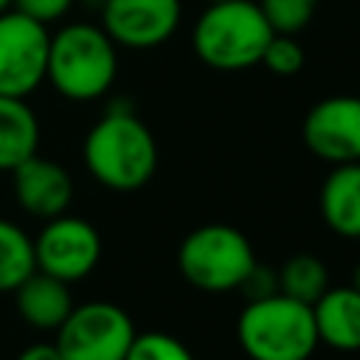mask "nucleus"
Here are the masks:
<instances>
[{"label":"nucleus","mask_w":360,"mask_h":360,"mask_svg":"<svg viewBox=\"0 0 360 360\" xmlns=\"http://www.w3.org/2000/svg\"><path fill=\"white\" fill-rule=\"evenodd\" d=\"M87 172L112 191H135L146 186L158 169V143L149 127L132 107H110L87 132L84 146Z\"/></svg>","instance_id":"nucleus-1"},{"label":"nucleus","mask_w":360,"mask_h":360,"mask_svg":"<svg viewBox=\"0 0 360 360\" xmlns=\"http://www.w3.org/2000/svg\"><path fill=\"white\" fill-rule=\"evenodd\" d=\"M118 73V45L101 25L70 22L51 34L45 82L70 101L101 98Z\"/></svg>","instance_id":"nucleus-2"},{"label":"nucleus","mask_w":360,"mask_h":360,"mask_svg":"<svg viewBox=\"0 0 360 360\" xmlns=\"http://www.w3.org/2000/svg\"><path fill=\"white\" fill-rule=\"evenodd\" d=\"M276 31L256 0L208 3L191 28L194 56L214 70H245L262 62Z\"/></svg>","instance_id":"nucleus-3"},{"label":"nucleus","mask_w":360,"mask_h":360,"mask_svg":"<svg viewBox=\"0 0 360 360\" xmlns=\"http://www.w3.org/2000/svg\"><path fill=\"white\" fill-rule=\"evenodd\" d=\"M236 340L250 360H309L321 343L312 307L281 292L248 301L236 321Z\"/></svg>","instance_id":"nucleus-4"},{"label":"nucleus","mask_w":360,"mask_h":360,"mask_svg":"<svg viewBox=\"0 0 360 360\" xmlns=\"http://www.w3.org/2000/svg\"><path fill=\"white\" fill-rule=\"evenodd\" d=\"M177 267L188 284L205 292L239 290L242 281L256 267V253L250 239L222 222L194 228L177 250Z\"/></svg>","instance_id":"nucleus-5"},{"label":"nucleus","mask_w":360,"mask_h":360,"mask_svg":"<svg viewBox=\"0 0 360 360\" xmlns=\"http://www.w3.org/2000/svg\"><path fill=\"white\" fill-rule=\"evenodd\" d=\"M132 318L110 301H87L68 312L56 329L62 360H124L135 340Z\"/></svg>","instance_id":"nucleus-6"},{"label":"nucleus","mask_w":360,"mask_h":360,"mask_svg":"<svg viewBox=\"0 0 360 360\" xmlns=\"http://www.w3.org/2000/svg\"><path fill=\"white\" fill-rule=\"evenodd\" d=\"M48 25L17 8L0 14V96L28 98L48 70Z\"/></svg>","instance_id":"nucleus-7"},{"label":"nucleus","mask_w":360,"mask_h":360,"mask_svg":"<svg viewBox=\"0 0 360 360\" xmlns=\"http://www.w3.org/2000/svg\"><path fill=\"white\" fill-rule=\"evenodd\" d=\"M34 259L37 270L70 284L96 270L101 259V236L87 219L59 214L51 217L34 239Z\"/></svg>","instance_id":"nucleus-8"},{"label":"nucleus","mask_w":360,"mask_h":360,"mask_svg":"<svg viewBox=\"0 0 360 360\" xmlns=\"http://www.w3.org/2000/svg\"><path fill=\"white\" fill-rule=\"evenodd\" d=\"M301 138L315 158L332 166L360 160V96H329L312 104Z\"/></svg>","instance_id":"nucleus-9"},{"label":"nucleus","mask_w":360,"mask_h":360,"mask_svg":"<svg viewBox=\"0 0 360 360\" xmlns=\"http://www.w3.org/2000/svg\"><path fill=\"white\" fill-rule=\"evenodd\" d=\"M183 17L180 0H104L101 28L121 48L149 51L172 39Z\"/></svg>","instance_id":"nucleus-10"},{"label":"nucleus","mask_w":360,"mask_h":360,"mask_svg":"<svg viewBox=\"0 0 360 360\" xmlns=\"http://www.w3.org/2000/svg\"><path fill=\"white\" fill-rule=\"evenodd\" d=\"M11 174H14L11 180L14 197L22 211L42 219H51L68 211L73 200V180L68 169L59 166L56 160L31 155L20 166H14Z\"/></svg>","instance_id":"nucleus-11"},{"label":"nucleus","mask_w":360,"mask_h":360,"mask_svg":"<svg viewBox=\"0 0 360 360\" xmlns=\"http://www.w3.org/2000/svg\"><path fill=\"white\" fill-rule=\"evenodd\" d=\"M318 340L338 352H360V292L349 287H326L312 304Z\"/></svg>","instance_id":"nucleus-12"},{"label":"nucleus","mask_w":360,"mask_h":360,"mask_svg":"<svg viewBox=\"0 0 360 360\" xmlns=\"http://www.w3.org/2000/svg\"><path fill=\"white\" fill-rule=\"evenodd\" d=\"M17 312L34 329H59V323L73 309L68 281L53 278L42 270H34L25 281L14 287Z\"/></svg>","instance_id":"nucleus-13"},{"label":"nucleus","mask_w":360,"mask_h":360,"mask_svg":"<svg viewBox=\"0 0 360 360\" xmlns=\"http://www.w3.org/2000/svg\"><path fill=\"white\" fill-rule=\"evenodd\" d=\"M321 214L329 231L360 239V160L338 163L321 186Z\"/></svg>","instance_id":"nucleus-14"},{"label":"nucleus","mask_w":360,"mask_h":360,"mask_svg":"<svg viewBox=\"0 0 360 360\" xmlns=\"http://www.w3.org/2000/svg\"><path fill=\"white\" fill-rule=\"evenodd\" d=\"M39 149V121L25 98L0 96V172H11Z\"/></svg>","instance_id":"nucleus-15"},{"label":"nucleus","mask_w":360,"mask_h":360,"mask_svg":"<svg viewBox=\"0 0 360 360\" xmlns=\"http://www.w3.org/2000/svg\"><path fill=\"white\" fill-rule=\"evenodd\" d=\"M278 292L281 295H290L301 304H315L326 287H329V273H326V264L318 259V256H309V253H298L292 259H287L278 273Z\"/></svg>","instance_id":"nucleus-16"},{"label":"nucleus","mask_w":360,"mask_h":360,"mask_svg":"<svg viewBox=\"0 0 360 360\" xmlns=\"http://www.w3.org/2000/svg\"><path fill=\"white\" fill-rule=\"evenodd\" d=\"M34 270V239L20 225L0 219V292H14V287Z\"/></svg>","instance_id":"nucleus-17"},{"label":"nucleus","mask_w":360,"mask_h":360,"mask_svg":"<svg viewBox=\"0 0 360 360\" xmlns=\"http://www.w3.org/2000/svg\"><path fill=\"white\" fill-rule=\"evenodd\" d=\"M276 34H298L315 17L318 0H256Z\"/></svg>","instance_id":"nucleus-18"},{"label":"nucleus","mask_w":360,"mask_h":360,"mask_svg":"<svg viewBox=\"0 0 360 360\" xmlns=\"http://www.w3.org/2000/svg\"><path fill=\"white\" fill-rule=\"evenodd\" d=\"M124 360H194L188 346L166 332H141L135 335Z\"/></svg>","instance_id":"nucleus-19"},{"label":"nucleus","mask_w":360,"mask_h":360,"mask_svg":"<svg viewBox=\"0 0 360 360\" xmlns=\"http://www.w3.org/2000/svg\"><path fill=\"white\" fill-rule=\"evenodd\" d=\"M259 65H264L276 76H295L304 68V48L295 34H273Z\"/></svg>","instance_id":"nucleus-20"},{"label":"nucleus","mask_w":360,"mask_h":360,"mask_svg":"<svg viewBox=\"0 0 360 360\" xmlns=\"http://www.w3.org/2000/svg\"><path fill=\"white\" fill-rule=\"evenodd\" d=\"M70 6H73V0H14L11 8L22 11L25 17L42 22V25H48V22L62 20L70 11Z\"/></svg>","instance_id":"nucleus-21"},{"label":"nucleus","mask_w":360,"mask_h":360,"mask_svg":"<svg viewBox=\"0 0 360 360\" xmlns=\"http://www.w3.org/2000/svg\"><path fill=\"white\" fill-rule=\"evenodd\" d=\"M239 290H245V298H264V295H273V292H278V278H276V273H270L267 267H262L259 262H256V267L250 270V276L242 281V287Z\"/></svg>","instance_id":"nucleus-22"},{"label":"nucleus","mask_w":360,"mask_h":360,"mask_svg":"<svg viewBox=\"0 0 360 360\" xmlns=\"http://www.w3.org/2000/svg\"><path fill=\"white\" fill-rule=\"evenodd\" d=\"M17 360H62V354L56 343H31L17 354Z\"/></svg>","instance_id":"nucleus-23"},{"label":"nucleus","mask_w":360,"mask_h":360,"mask_svg":"<svg viewBox=\"0 0 360 360\" xmlns=\"http://www.w3.org/2000/svg\"><path fill=\"white\" fill-rule=\"evenodd\" d=\"M352 287L360 292V264H357V267H354V273H352Z\"/></svg>","instance_id":"nucleus-24"},{"label":"nucleus","mask_w":360,"mask_h":360,"mask_svg":"<svg viewBox=\"0 0 360 360\" xmlns=\"http://www.w3.org/2000/svg\"><path fill=\"white\" fill-rule=\"evenodd\" d=\"M11 6H14V0H0V14H3V11H8Z\"/></svg>","instance_id":"nucleus-25"},{"label":"nucleus","mask_w":360,"mask_h":360,"mask_svg":"<svg viewBox=\"0 0 360 360\" xmlns=\"http://www.w3.org/2000/svg\"><path fill=\"white\" fill-rule=\"evenodd\" d=\"M205 3H222V0H205Z\"/></svg>","instance_id":"nucleus-26"}]
</instances>
